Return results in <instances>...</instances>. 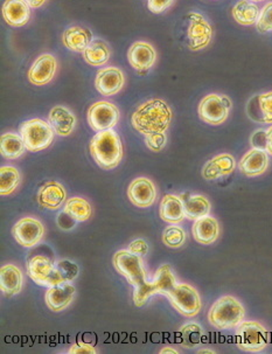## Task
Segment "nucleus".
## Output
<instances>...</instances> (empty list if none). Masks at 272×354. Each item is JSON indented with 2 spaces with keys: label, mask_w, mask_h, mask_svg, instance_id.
<instances>
[{
  "label": "nucleus",
  "mask_w": 272,
  "mask_h": 354,
  "mask_svg": "<svg viewBox=\"0 0 272 354\" xmlns=\"http://www.w3.org/2000/svg\"><path fill=\"white\" fill-rule=\"evenodd\" d=\"M128 196L137 207L148 208L155 204L157 189L155 184L148 178H137L130 184Z\"/></svg>",
  "instance_id": "nucleus-16"
},
{
  "label": "nucleus",
  "mask_w": 272,
  "mask_h": 354,
  "mask_svg": "<svg viewBox=\"0 0 272 354\" xmlns=\"http://www.w3.org/2000/svg\"><path fill=\"white\" fill-rule=\"evenodd\" d=\"M23 275L14 264H5L0 270V288L5 296L11 297L23 289Z\"/></svg>",
  "instance_id": "nucleus-24"
},
{
  "label": "nucleus",
  "mask_w": 272,
  "mask_h": 354,
  "mask_svg": "<svg viewBox=\"0 0 272 354\" xmlns=\"http://www.w3.org/2000/svg\"><path fill=\"white\" fill-rule=\"evenodd\" d=\"M182 345L186 348H195L200 346L202 338L204 337V328L197 323H187L180 328Z\"/></svg>",
  "instance_id": "nucleus-35"
},
{
  "label": "nucleus",
  "mask_w": 272,
  "mask_h": 354,
  "mask_svg": "<svg viewBox=\"0 0 272 354\" xmlns=\"http://www.w3.org/2000/svg\"><path fill=\"white\" fill-rule=\"evenodd\" d=\"M27 274L37 284L47 288L65 282L60 272L57 270V266L50 259L42 255H37L28 261Z\"/></svg>",
  "instance_id": "nucleus-10"
},
{
  "label": "nucleus",
  "mask_w": 272,
  "mask_h": 354,
  "mask_svg": "<svg viewBox=\"0 0 272 354\" xmlns=\"http://www.w3.org/2000/svg\"><path fill=\"white\" fill-rule=\"evenodd\" d=\"M197 353H200V354H202V353L214 354V353H215V351L208 350V348H202V350L199 351V352H197Z\"/></svg>",
  "instance_id": "nucleus-46"
},
{
  "label": "nucleus",
  "mask_w": 272,
  "mask_h": 354,
  "mask_svg": "<svg viewBox=\"0 0 272 354\" xmlns=\"http://www.w3.org/2000/svg\"><path fill=\"white\" fill-rule=\"evenodd\" d=\"M269 156L266 151L258 147H253L243 156L238 164L240 171L246 177H258L268 170Z\"/></svg>",
  "instance_id": "nucleus-18"
},
{
  "label": "nucleus",
  "mask_w": 272,
  "mask_h": 354,
  "mask_svg": "<svg viewBox=\"0 0 272 354\" xmlns=\"http://www.w3.org/2000/svg\"><path fill=\"white\" fill-rule=\"evenodd\" d=\"M186 218L197 221L207 216L211 212V203L204 196H191L184 200Z\"/></svg>",
  "instance_id": "nucleus-31"
},
{
  "label": "nucleus",
  "mask_w": 272,
  "mask_h": 354,
  "mask_svg": "<svg viewBox=\"0 0 272 354\" xmlns=\"http://www.w3.org/2000/svg\"><path fill=\"white\" fill-rule=\"evenodd\" d=\"M166 297L170 299L174 309L184 316L194 317L200 313L202 306L200 295L189 284H177Z\"/></svg>",
  "instance_id": "nucleus-9"
},
{
  "label": "nucleus",
  "mask_w": 272,
  "mask_h": 354,
  "mask_svg": "<svg viewBox=\"0 0 272 354\" xmlns=\"http://www.w3.org/2000/svg\"><path fill=\"white\" fill-rule=\"evenodd\" d=\"M125 84L124 73L117 67H106L97 73L95 87L103 96H114L123 89Z\"/></svg>",
  "instance_id": "nucleus-15"
},
{
  "label": "nucleus",
  "mask_w": 272,
  "mask_h": 354,
  "mask_svg": "<svg viewBox=\"0 0 272 354\" xmlns=\"http://www.w3.org/2000/svg\"><path fill=\"white\" fill-rule=\"evenodd\" d=\"M256 28L262 35L272 32V1L262 8L260 18L256 23Z\"/></svg>",
  "instance_id": "nucleus-37"
},
{
  "label": "nucleus",
  "mask_w": 272,
  "mask_h": 354,
  "mask_svg": "<svg viewBox=\"0 0 272 354\" xmlns=\"http://www.w3.org/2000/svg\"><path fill=\"white\" fill-rule=\"evenodd\" d=\"M189 21L187 37L191 50L197 52L208 47L213 38V27L204 15L192 12L187 15Z\"/></svg>",
  "instance_id": "nucleus-12"
},
{
  "label": "nucleus",
  "mask_w": 272,
  "mask_h": 354,
  "mask_svg": "<svg viewBox=\"0 0 272 354\" xmlns=\"http://www.w3.org/2000/svg\"><path fill=\"white\" fill-rule=\"evenodd\" d=\"M167 137L165 132H155V133H148L145 136V144L150 150L153 152H160L164 147H166Z\"/></svg>",
  "instance_id": "nucleus-39"
},
{
  "label": "nucleus",
  "mask_w": 272,
  "mask_h": 354,
  "mask_svg": "<svg viewBox=\"0 0 272 354\" xmlns=\"http://www.w3.org/2000/svg\"><path fill=\"white\" fill-rule=\"evenodd\" d=\"M260 13L261 10L258 4L250 0H240L231 10V15L235 21L242 26L256 25L260 18Z\"/></svg>",
  "instance_id": "nucleus-28"
},
{
  "label": "nucleus",
  "mask_w": 272,
  "mask_h": 354,
  "mask_svg": "<svg viewBox=\"0 0 272 354\" xmlns=\"http://www.w3.org/2000/svg\"><path fill=\"white\" fill-rule=\"evenodd\" d=\"M114 266L121 275L128 279L135 290L143 288L146 283V270L144 268L142 257H137L129 250H119L114 257Z\"/></svg>",
  "instance_id": "nucleus-6"
},
{
  "label": "nucleus",
  "mask_w": 272,
  "mask_h": 354,
  "mask_svg": "<svg viewBox=\"0 0 272 354\" xmlns=\"http://www.w3.org/2000/svg\"><path fill=\"white\" fill-rule=\"evenodd\" d=\"M93 40L91 30L81 26L69 27L62 35L64 45L76 53H84Z\"/></svg>",
  "instance_id": "nucleus-26"
},
{
  "label": "nucleus",
  "mask_w": 272,
  "mask_h": 354,
  "mask_svg": "<svg viewBox=\"0 0 272 354\" xmlns=\"http://www.w3.org/2000/svg\"><path fill=\"white\" fill-rule=\"evenodd\" d=\"M236 167V162L229 153H222L208 160L202 169V177L206 180H216L219 178L231 174Z\"/></svg>",
  "instance_id": "nucleus-22"
},
{
  "label": "nucleus",
  "mask_w": 272,
  "mask_h": 354,
  "mask_svg": "<svg viewBox=\"0 0 272 354\" xmlns=\"http://www.w3.org/2000/svg\"><path fill=\"white\" fill-rule=\"evenodd\" d=\"M250 1H253V3H260V1H264V0H250Z\"/></svg>",
  "instance_id": "nucleus-47"
},
{
  "label": "nucleus",
  "mask_w": 272,
  "mask_h": 354,
  "mask_svg": "<svg viewBox=\"0 0 272 354\" xmlns=\"http://www.w3.org/2000/svg\"><path fill=\"white\" fill-rule=\"evenodd\" d=\"M25 1L30 5V8H41L42 5L47 3V0H25Z\"/></svg>",
  "instance_id": "nucleus-44"
},
{
  "label": "nucleus",
  "mask_w": 272,
  "mask_h": 354,
  "mask_svg": "<svg viewBox=\"0 0 272 354\" xmlns=\"http://www.w3.org/2000/svg\"><path fill=\"white\" fill-rule=\"evenodd\" d=\"M3 17L12 27H23L30 19V6L25 0H5Z\"/></svg>",
  "instance_id": "nucleus-21"
},
{
  "label": "nucleus",
  "mask_w": 272,
  "mask_h": 354,
  "mask_svg": "<svg viewBox=\"0 0 272 354\" xmlns=\"http://www.w3.org/2000/svg\"><path fill=\"white\" fill-rule=\"evenodd\" d=\"M119 121V110L117 106L108 101L91 104L88 110V123L96 132L114 129Z\"/></svg>",
  "instance_id": "nucleus-11"
},
{
  "label": "nucleus",
  "mask_w": 272,
  "mask_h": 354,
  "mask_svg": "<svg viewBox=\"0 0 272 354\" xmlns=\"http://www.w3.org/2000/svg\"><path fill=\"white\" fill-rule=\"evenodd\" d=\"M67 199L66 189L60 183L48 181L42 185L38 192V203L47 209H59Z\"/></svg>",
  "instance_id": "nucleus-20"
},
{
  "label": "nucleus",
  "mask_w": 272,
  "mask_h": 354,
  "mask_svg": "<svg viewBox=\"0 0 272 354\" xmlns=\"http://www.w3.org/2000/svg\"><path fill=\"white\" fill-rule=\"evenodd\" d=\"M111 50L106 41L101 39H95L84 49V59L93 67H102L109 61Z\"/></svg>",
  "instance_id": "nucleus-29"
},
{
  "label": "nucleus",
  "mask_w": 272,
  "mask_h": 354,
  "mask_svg": "<svg viewBox=\"0 0 272 354\" xmlns=\"http://www.w3.org/2000/svg\"><path fill=\"white\" fill-rule=\"evenodd\" d=\"M57 270L60 272L65 282H72L79 276V267L74 262L68 260H61L55 263Z\"/></svg>",
  "instance_id": "nucleus-38"
},
{
  "label": "nucleus",
  "mask_w": 272,
  "mask_h": 354,
  "mask_svg": "<svg viewBox=\"0 0 272 354\" xmlns=\"http://www.w3.org/2000/svg\"><path fill=\"white\" fill-rule=\"evenodd\" d=\"M128 250L135 254V255H137V257H144V255H146L148 252V242L145 241V240H142V239L136 240V241L130 243Z\"/></svg>",
  "instance_id": "nucleus-41"
},
{
  "label": "nucleus",
  "mask_w": 272,
  "mask_h": 354,
  "mask_svg": "<svg viewBox=\"0 0 272 354\" xmlns=\"http://www.w3.org/2000/svg\"><path fill=\"white\" fill-rule=\"evenodd\" d=\"M177 284H178L177 279L170 266L164 264L159 268L153 282H148L143 288L135 290L133 294L135 304L137 306H143L148 301V298L152 297L153 295L160 294L166 296Z\"/></svg>",
  "instance_id": "nucleus-7"
},
{
  "label": "nucleus",
  "mask_w": 272,
  "mask_h": 354,
  "mask_svg": "<svg viewBox=\"0 0 272 354\" xmlns=\"http://www.w3.org/2000/svg\"><path fill=\"white\" fill-rule=\"evenodd\" d=\"M128 60L133 69L138 72H148L157 61V52L151 44L137 41L129 48Z\"/></svg>",
  "instance_id": "nucleus-17"
},
{
  "label": "nucleus",
  "mask_w": 272,
  "mask_h": 354,
  "mask_svg": "<svg viewBox=\"0 0 272 354\" xmlns=\"http://www.w3.org/2000/svg\"><path fill=\"white\" fill-rule=\"evenodd\" d=\"M90 153L103 170H114L123 158L121 137L114 129L97 132L90 140Z\"/></svg>",
  "instance_id": "nucleus-2"
},
{
  "label": "nucleus",
  "mask_w": 272,
  "mask_h": 354,
  "mask_svg": "<svg viewBox=\"0 0 272 354\" xmlns=\"http://www.w3.org/2000/svg\"><path fill=\"white\" fill-rule=\"evenodd\" d=\"M70 354H96L97 351L90 344L76 343L69 348Z\"/></svg>",
  "instance_id": "nucleus-42"
},
{
  "label": "nucleus",
  "mask_w": 272,
  "mask_h": 354,
  "mask_svg": "<svg viewBox=\"0 0 272 354\" xmlns=\"http://www.w3.org/2000/svg\"><path fill=\"white\" fill-rule=\"evenodd\" d=\"M75 296V288L69 282L52 286L46 292V304L54 313L65 310L72 303Z\"/></svg>",
  "instance_id": "nucleus-19"
},
{
  "label": "nucleus",
  "mask_w": 272,
  "mask_h": 354,
  "mask_svg": "<svg viewBox=\"0 0 272 354\" xmlns=\"http://www.w3.org/2000/svg\"><path fill=\"white\" fill-rule=\"evenodd\" d=\"M12 234L19 245L30 248L41 241L45 235V227L38 218L27 216L15 223L12 228Z\"/></svg>",
  "instance_id": "nucleus-13"
},
{
  "label": "nucleus",
  "mask_w": 272,
  "mask_h": 354,
  "mask_svg": "<svg viewBox=\"0 0 272 354\" xmlns=\"http://www.w3.org/2000/svg\"><path fill=\"white\" fill-rule=\"evenodd\" d=\"M265 151L272 156V125L265 130Z\"/></svg>",
  "instance_id": "nucleus-43"
},
{
  "label": "nucleus",
  "mask_w": 272,
  "mask_h": 354,
  "mask_svg": "<svg viewBox=\"0 0 272 354\" xmlns=\"http://www.w3.org/2000/svg\"><path fill=\"white\" fill-rule=\"evenodd\" d=\"M48 121L54 132L61 137L69 136L75 129V115L66 106H54L53 109L50 110Z\"/></svg>",
  "instance_id": "nucleus-23"
},
{
  "label": "nucleus",
  "mask_w": 272,
  "mask_h": 354,
  "mask_svg": "<svg viewBox=\"0 0 272 354\" xmlns=\"http://www.w3.org/2000/svg\"><path fill=\"white\" fill-rule=\"evenodd\" d=\"M244 315L246 311L241 301L233 296H224L213 304L208 313V320L215 328L231 330L242 323Z\"/></svg>",
  "instance_id": "nucleus-3"
},
{
  "label": "nucleus",
  "mask_w": 272,
  "mask_h": 354,
  "mask_svg": "<svg viewBox=\"0 0 272 354\" xmlns=\"http://www.w3.org/2000/svg\"><path fill=\"white\" fill-rule=\"evenodd\" d=\"M236 344L238 348L246 352H261L268 346L270 335L268 330L258 322H242L236 330Z\"/></svg>",
  "instance_id": "nucleus-5"
},
{
  "label": "nucleus",
  "mask_w": 272,
  "mask_h": 354,
  "mask_svg": "<svg viewBox=\"0 0 272 354\" xmlns=\"http://www.w3.org/2000/svg\"><path fill=\"white\" fill-rule=\"evenodd\" d=\"M174 1L175 0H148V10L152 13L159 15V13L166 11L167 8H170L173 5Z\"/></svg>",
  "instance_id": "nucleus-40"
},
{
  "label": "nucleus",
  "mask_w": 272,
  "mask_h": 354,
  "mask_svg": "<svg viewBox=\"0 0 272 354\" xmlns=\"http://www.w3.org/2000/svg\"><path fill=\"white\" fill-rule=\"evenodd\" d=\"M160 353L165 354V353H172V354H177L178 353V351L175 350V348H172L171 346H166L164 347L163 350L160 351Z\"/></svg>",
  "instance_id": "nucleus-45"
},
{
  "label": "nucleus",
  "mask_w": 272,
  "mask_h": 354,
  "mask_svg": "<svg viewBox=\"0 0 272 354\" xmlns=\"http://www.w3.org/2000/svg\"><path fill=\"white\" fill-rule=\"evenodd\" d=\"M172 121V110L163 100L153 98L143 103L131 117V123L137 131L148 135L166 131Z\"/></svg>",
  "instance_id": "nucleus-1"
},
{
  "label": "nucleus",
  "mask_w": 272,
  "mask_h": 354,
  "mask_svg": "<svg viewBox=\"0 0 272 354\" xmlns=\"http://www.w3.org/2000/svg\"><path fill=\"white\" fill-rule=\"evenodd\" d=\"M194 240L201 245H212L220 235L219 223L213 216H204L194 221L192 228Z\"/></svg>",
  "instance_id": "nucleus-25"
},
{
  "label": "nucleus",
  "mask_w": 272,
  "mask_h": 354,
  "mask_svg": "<svg viewBox=\"0 0 272 354\" xmlns=\"http://www.w3.org/2000/svg\"><path fill=\"white\" fill-rule=\"evenodd\" d=\"M20 136L30 152H39L50 147L54 138L52 125L40 118L23 122L20 125Z\"/></svg>",
  "instance_id": "nucleus-4"
},
{
  "label": "nucleus",
  "mask_w": 272,
  "mask_h": 354,
  "mask_svg": "<svg viewBox=\"0 0 272 354\" xmlns=\"http://www.w3.org/2000/svg\"><path fill=\"white\" fill-rule=\"evenodd\" d=\"M231 106V98L226 95L209 94L202 98L197 113L204 123L220 125L227 120Z\"/></svg>",
  "instance_id": "nucleus-8"
},
{
  "label": "nucleus",
  "mask_w": 272,
  "mask_h": 354,
  "mask_svg": "<svg viewBox=\"0 0 272 354\" xmlns=\"http://www.w3.org/2000/svg\"><path fill=\"white\" fill-rule=\"evenodd\" d=\"M21 181L19 170L13 166H3L0 169V193L1 196H8L18 189Z\"/></svg>",
  "instance_id": "nucleus-34"
},
{
  "label": "nucleus",
  "mask_w": 272,
  "mask_h": 354,
  "mask_svg": "<svg viewBox=\"0 0 272 354\" xmlns=\"http://www.w3.org/2000/svg\"><path fill=\"white\" fill-rule=\"evenodd\" d=\"M160 218L165 223H179L186 218L185 205L180 196L167 194L160 203Z\"/></svg>",
  "instance_id": "nucleus-27"
},
{
  "label": "nucleus",
  "mask_w": 272,
  "mask_h": 354,
  "mask_svg": "<svg viewBox=\"0 0 272 354\" xmlns=\"http://www.w3.org/2000/svg\"><path fill=\"white\" fill-rule=\"evenodd\" d=\"M186 233L182 227L168 226L164 230L163 242L170 248H180L185 245Z\"/></svg>",
  "instance_id": "nucleus-36"
},
{
  "label": "nucleus",
  "mask_w": 272,
  "mask_h": 354,
  "mask_svg": "<svg viewBox=\"0 0 272 354\" xmlns=\"http://www.w3.org/2000/svg\"><path fill=\"white\" fill-rule=\"evenodd\" d=\"M256 101V108L253 106V113L250 111V118H255L258 115V118L255 120L260 123L264 124H271L272 123V91H268L264 94L258 95L253 98Z\"/></svg>",
  "instance_id": "nucleus-33"
},
{
  "label": "nucleus",
  "mask_w": 272,
  "mask_h": 354,
  "mask_svg": "<svg viewBox=\"0 0 272 354\" xmlns=\"http://www.w3.org/2000/svg\"><path fill=\"white\" fill-rule=\"evenodd\" d=\"M57 57L52 54H41L35 59L28 71V80L32 84L41 87L54 79L57 72Z\"/></svg>",
  "instance_id": "nucleus-14"
},
{
  "label": "nucleus",
  "mask_w": 272,
  "mask_h": 354,
  "mask_svg": "<svg viewBox=\"0 0 272 354\" xmlns=\"http://www.w3.org/2000/svg\"><path fill=\"white\" fill-rule=\"evenodd\" d=\"M26 150V145L23 143V140L18 133L8 132L1 136L0 152L5 158H19L20 156H23V152Z\"/></svg>",
  "instance_id": "nucleus-30"
},
{
  "label": "nucleus",
  "mask_w": 272,
  "mask_h": 354,
  "mask_svg": "<svg viewBox=\"0 0 272 354\" xmlns=\"http://www.w3.org/2000/svg\"><path fill=\"white\" fill-rule=\"evenodd\" d=\"M64 212L67 213L70 218H74L76 223H84V221H87L93 214V207L87 200L75 196V198H70L66 201Z\"/></svg>",
  "instance_id": "nucleus-32"
}]
</instances>
